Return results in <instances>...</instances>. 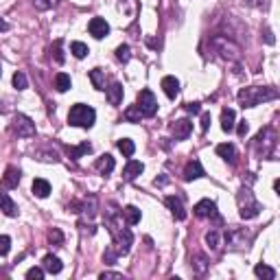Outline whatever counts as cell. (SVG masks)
<instances>
[{"label": "cell", "mask_w": 280, "mask_h": 280, "mask_svg": "<svg viewBox=\"0 0 280 280\" xmlns=\"http://www.w3.org/2000/svg\"><path fill=\"white\" fill-rule=\"evenodd\" d=\"M274 99H278V90L272 88V85H252V88L239 90L241 108H256L263 101H274Z\"/></svg>", "instance_id": "obj_1"}, {"label": "cell", "mask_w": 280, "mask_h": 280, "mask_svg": "<svg viewBox=\"0 0 280 280\" xmlns=\"http://www.w3.org/2000/svg\"><path fill=\"white\" fill-rule=\"evenodd\" d=\"M237 203H239V215H241V219H254L261 215V210H263V206L256 201V197H254L249 186H243L239 191Z\"/></svg>", "instance_id": "obj_2"}, {"label": "cell", "mask_w": 280, "mask_h": 280, "mask_svg": "<svg viewBox=\"0 0 280 280\" xmlns=\"http://www.w3.org/2000/svg\"><path fill=\"white\" fill-rule=\"evenodd\" d=\"M96 120V112L85 103H77L73 105L68 112V123L75 127H83V129H90Z\"/></svg>", "instance_id": "obj_3"}, {"label": "cell", "mask_w": 280, "mask_h": 280, "mask_svg": "<svg viewBox=\"0 0 280 280\" xmlns=\"http://www.w3.org/2000/svg\"><path fill=\"white\" fill-rule=\"evenodd\" d=\"M254 147H256V154L261 158H272L274 149H276V131L272 127H263L254 138Z\"/></svg>", "instance_id": "obj_4"}, {"label": "cell", "mask_w": 280, "mask_h": 280, "mask_svg": "<svg viewBox=\"0 0 280 280\" xmlns=\"http://www.w3.org/2000/svg\"><path fill=\"white\" fill-rule=\"evenodd\" d=\"M110 223V232L114 234V247L116 252H119V256L120 254H127L131 249V243H134V237H131V232L127 230V228H119L114 221H108Z\"/></svg>", "instance_id": "obj_5"}, {"label": "cell", "mask_w": 280, "mask_h": 280, "mask_svg": "<svg viewBox=\"0 0 280 280\" xmlns=\"http://www.w3.org/2000/svg\"><path fill=\"white\" fill-rule=\"evenodd\" d=\"M11 134L18 138H33L35 136V123L29 116L24 114H16L11 120Z\"/></svg>", "instance_id": "obj_6"}, {"label": "cell", "mask_w": 280, "mask_h": 280, "mask_svg": "<svg viewBox=\"0 0 280 280\" xmlns=\"http://www.w3.org/2000/svg\"><path fill=\"white\" fill-rule=\"evenodd\" d=\"M138 110L142 112V116H156L158 112V101L151 90H140L138 92Z\"/></svg>", "instance_id": "obj_7"}, {"label": "cell", "mask_w": 280, "mask_h": 280, "mask_svg": "<svg viewBox=\"0 0 280 280\" xmlns=\"http://www.w3.org/2000/svg\"><path fill=\"white\" fill-rule=\"evenodd\" d=\"M193 212H195V217L200 219H210V217H219L217 215V203L212 200H201L195 203V208H193Z\"/></svg>", "instance_id": "obj_8"}, {"label": "cell", "mask_w": 280, "mask_h": 280, "mask_svg": "<svg viewBox=\"0 0 280 280\" xmlns=\"http://www.w3.org/2000/svg\"><path fill=\"white\" fill-rule=\"evenodd\" d=\"M88 31H90V35H92V38L103 40L105 35L110 33V24L105 22L103 18H92V20H90V24H88Z\"/></svg>", "instance_id": "obj_9"}, {"label": "cell", "mask_w": 280, "mask_h": 280, "mask_svg": "<svg viewBox=\"0 0 280 280\" xmlns=\"http://www.w3.org/2000/svg\"><path fill=\"white\" fill-rule=\"evenodd\" d=\"M164 203H166V208L171 210V215L177 219V221H184L186 219V210H184V203H182V200L180 197H175V195H169L164 200Z\"/></svg>", "instance_id": "obj_10"}, {"label": "cell", "mask_w": 280, "mask_h": 280, "mask_svg": "<svg viewBox=\"0 0 280 280\" xmlns=\"http://www.w3.org/2000/svg\"><path fill=\"white\" fill-rule=\"evenodd\" d=\"M191 131H193V123H191V120H186V119L175 120V123L171 125V134L175 136V140L188 138V136H191Z\"/></svg>", "instance_id": "obj_11"}, {"label": "cell", "mask_w": 280, "mask_h": 280, "mask_svg": "<svg viewBox=\"0 0 280 280\" xmlns=\"http://www.w3.org/2000/svg\"><path fill=\"white\" fill-rule=\"evenodd\" d=\"M201 175H206L203 173V166L200 160H191L188 164L184 166V182H193V180H200Z\"/></svg>", "instance_id": "obj_12"}, {"label": "cell", "mask_w": 280, "mask_h": 280, "mask_svg": "<svg viewBox=\"0 0 280 280\" xmlns=\"http://www.w3.org/2000/svg\"><path fill=\"white\" fill-rule=\"evenodd\" d=\"M142 171H145V164H142V162L129 160V162H127V166L123 169V177H125L127 182H131V180H136V177H138Z\"/></svg>", "instance_id": "obj_13"}, {"label": "cell", "mask_w": 280, "mask_h": 280, "mask_svg": "<svg viewBox=\"0 0 280 280\" xmlns=\"http://www.w3.org/2000/svg\"><path fill=\"white\" fill-rule=\"evenodd\" d=\"M217 156L223 158L226 162H230V164H234V162H237V147L230 145V142L217 145Z\"/></svg>", "instance_id": "obj_14"}, {"label": "cell", "mask_w": 280, "mask_h": 280, "mask_svg": "<svg viewBox=\"0 0 280 280\" xmlns=\"http://www.w3.org/2000/svg\"><path fill=\"white\" fill-rule=\"evenodd\" d=\"M20 184V169L16 166H7L2 175V188H16Z\"/></svg>", "instance_id": "obj_15"}, {"label": "cell", "mask_w": 280, "mask_h": 280, "mask_svg": "<svg viewBox=\"0 0 280 280\" xmlns=\"http://www.w3.org/2000/svg\"><path fill=\"white\" fill-rule=\"evenodd\" d=\"M0 210H2L7 217H16V215H18L16 201H13L11 197H9L7 193H2V191H0Z\"/></svg>", "instance_id": "obj_16"}, {"label": "cell", "mask_w": 280, "mask_h": 280, "mask_svg": "<svg viewBox=\"0 0 280 280\" xmlns=\"http://www.w3.org/2000/svg\"><path fill=\"white\" fill-rule=\"evenodd\" d=\"M162 90H164V94L169 96V99H175V96L180 94V81L169 75V77L162 79Z\"/></svg>", "instance_id": "obj_17"}, {"label": "cell", "mask_w": 280, "mask_h": 280, "mask_svg": "<svg viewBox=\"0 0 280 280\" xmlns=\"http://www.w3.org/2000/svg\"><path fill=\"white\" fill-rule=\"evenodd\" d=\"M105 96H108V101L112 105H119L120 101H123V85H120L119 81H114L110 88H105Z\"/></svg>", "instance_id": "obj_18"}, {"label": "cell", "mask_w": 280, "mask_h": 280, "mask_svg": "<svg viewBox=\"0 0 280 280\" xmlns=\"http://www.w3.org/2000/svg\"><path fill=\"white\" fill-rule=\"evenodd\" d=\"M114 166H116V162H114V158H112L110 154L101 156L99 160H96V171H99L101 175H110V173L114 171Z\"/></svg>", "instance_id": "obj_19"}, {"label": "cell", "mask_w": 280, "mask_h": 280, "mask_svg": "<svg viewBox=\"0 0 280 280\" xmlns=\"http://www.w3.org/2000/svg\"><path fill=\"white\" fill-rule=\"evenodd\" d=\"M42 263H44V272H48V274H59L64 269L62 261H59L57 256H53V254H46Z\"/></svg>", "instance_id": "obj_20"}, {"label": "cell", "mask_w": 280, "mask_h": 280, "mask_svg": "<svg viewBox=\"0 0 280 280\" xmlns=\"http://www.w3.org/2000/svg\"><path fill=\"white\" fill-rule=\"evenodd\" d=\"M33 195L40 197V200H44V197L50 195V184L46 180H42V177H38V180H33Z\"/></svg>", "instance_id": "obj_21"}, {"label": "cell", "mask_w": 280, "mask_h": 280, "mask_svg": "<svg viewBox=\"0 0 280 280\" xmlns=\"http://www.w3.org/2000/svg\"><path fill=\"white\" fill-rule=\"evenodd\" d=\"M234 119H237V114H234V110H230V108L221 110V129L230 134V131L234 129Z\"/></svg>", "instance_id": "obj_22"}, {"label": "cell", "mask_w": 280, "mask_h": 280, "mask_svg": "<svg viewBox=\"0 0 280 280\" xmlns=\"http://www.w3.org/2000/svg\"><path fill=\"white\" fill-rule=\"evenodd\" d=\"M85 154H92V145H90V142H81L79 147H68V156L73 158V160H79V158H83Z\"/></svg>", "instance_id": "obj_23"}, {"label": "cell", "mask_w": 280, "mask_h": 280, "mask_svg": "<svg viewBox=\"0 0 280 280\" xmlns=\"http://www.w3.org/2000/svg\"><path fill=\"white\" fill-rule=\"evenodd\" d=\"M254 274H256L258 278H263V280H274L276 278V269L269 267V265H265V263H258L256 267H254Z\"/></svg>", "instance_id": "obj_24"}, {"label": "cell", "mask_w": 280, "mask_h": 280, "mask_svg": "<svg viewBox=\"0 0 280 280\" xmlns=\"http://www.w3.org/2000/svg\"><path fill=\"white\" fill-rule=\"evenodd\" d=\"M123 217H125V221L129 223V226H136V223L140 221V210L136 206H125L123 208Z\"/></svg>", "instance_id": "obj_25"}, {"label": "cell", "mask_w": 280, "mask_h": 280, "mask_svg": "<svg viewBox=\"0 0 280 280\" xmlns=\"http://www.w3.org/2000/svg\"><path fill=\"white\" fill-rule=\"evenodd\" d=\"M70 85H73V79H70V75L59 73L57 77H55V88H57V92H66V90H70Z\"/></svg>", "instance_id": "obj_26"}, {"label": "cell", "mask_w": 280, "mask_h": 280, "mask_svg": "<svg viewBox=\"0 0 280 280\" xmlns=\"http://www.w3.org/2000/svg\"><path fill=\"white\" fill-rule=\"evenodd\" d=\"M90 81L94 83L96 90H105V73L101 68H94L90 70Z\"/></svg>", "instance_id": "obj_27"}, {"label": "cell", "mask_w": 280, "mask_h": 280, "mask_svg": "<svg viewBox=\"0 0 280 280\" xmlns=\"http://www.w3.org/2000/svg\"><path fill=\"white\" fill-rule=\"evenodd\" d=\"M116 147H119V151L123 156H127V158H131V156H134V151H136L134 140H129V138H120L119 142H116Z\"/></svg>", "instance_id": "obj_28"}, {"label": "cell", "mask_w": 280, "mask_h": 280, "mask_svg": "<svg viewBox=\"0 0 280 280\" xmlns=\"http://www.w3.org/2000/svg\"><path fill=\"white\" fill-rule=\"evenodd\" d=\"M142 119V112L138 110V105H129V108L125 110V120L127 123H140Z\"/></svg>", "instance_id": "obj_29"}, {"label": "cell", "mask_w": 280, "mask_h": 280, "mask_svg": "<svg viewBox=\"0 0 280 280\" xmlns=\"http://www.w3.org/2000/svg\"><path fill=\"white\" fill-rule=\"evenodd\" d=\"M70 53H73V55H75V57H77V59H83L85 55L90 53V48L85 46L83 42H73V44H70Z\"/></svg>", "instance_id": "obj_30"}, {"label": "cell", "mask_w": 280, "mask_h": 280, "mask_svg": "<svg viewBox=\"0 0 280 280\" xmlns=\"http://www.w3.org/2000/svg\"><path fill=\"white\" fill-rule=\"evenodd\" d=\"M116 59H119V62H123V64H127L131 59V48L127 46V44H120V46L116 48Z\"/></svg>", "instance_id": "obj_31"}, {"label": "cell", "mask_w": 280, "mask_h": 280, "mask_svg": "<svg viewBox=\"0 0 280 280\" xmlns=\"http://www.w3.org/2000/svg\"><path fill=\"white\" fill-rule=\"evenodd\" d=\"M62 40H57V42L53 44V48H50V53H53V57H55V62L57 64H64V53H62Z\"/></svg>", "instance_id": "obj_32"}, {"label": "cell", "mask_w": 280, "mask_h": 280, "mask_svg": "<svg viewBox=\"0 0 280 280\" xmlns=\"http://www.w3.org/2000/svg\"><path fill=\"white\" fill-rule=\"evenodd\" d=\"M27 85H29V81H27V77H24V73L13 75V88L16 90H27Z\"/></svg>", "instance_id": "obj_33"}, {"label": "cell", "mask_w": 280, "mask_h": 280, "mask_svg": "<svg viewBox=\"0 0 280 280\" xmlns=\"http://www.w3.org/2000/svg\"><path fill=\"white\" fill-rule=\"evenodd\" d=\"M48 241L53 243V245H62V243H64V234H62V230L53 228V230L48 232Z\"/></svg>", "instance_id": "obj_34"}, {"label": "cell", "mask_w": 280, "mask_h": 280, "mask_svg": "<svg viewBox=\"0 0 280 280\" xmlns=\"http://www.w3.org/2000/svg\"><path fill=\"white\" fill-rule=\"evenodd\" d=\"M55 2H57V0H33V4H35L38 11H48V9L55 7Z\"/></svg>", "instance_id": "obj_35"}, {"label": "cell", "mask_w": 280, "mask_h": 280, "mask_svg": "<svg viewBox=\"0 0 280 280\" xmlns=\"http://www.w3.org/2000/svg\"><path fill=\"white\" fill-rule=\"evenodd\" d=\"M206 243H208V247L210 249H217L219 247V232L217 230H210L206 234Z\"/></svg>", "instance_id": "obj_36"}, {"label": "cell", "mask_w": 280, "mask_h": 280, "mask_svg": "<svg viewBox=\"0 0 280 280\" xmlns=\"http://www.w3.org/2000/svg\"><path fill=\"white\" fill-rule=\"evenodd\" d=\"M9 249H11V239H9L7 234H2V237H0V256H7Z\"/></svg>", "instance_id": "obj_37"}, {"label": "cell", "mask_w": 280, "mask_h": 280, "mask_svg": "<svg viewBox=\"0 0 280 280\" xmlns=\"http://www.w3.org/2000/svg\"><path fill=\"white\" fill-rule=\"evenodd\" d=\"M116 258H119V252H116L114 247H108V249H105V254H103V261H105V263H108V265H114Z\"/></svg>", "instance_id": "obj_38"}, {"label": "cell", "mask_w": 280, "mask_h": 280, "mask_svg": "<svg viewBox=\"0 0 280 280\" xmlns=\"http://www.w3.org/2000/svg\"><path fill=\"white\" fill-rule=\"evenodd\" d=\"M27 278L29 280H42L44 278V269L42 267H31L27 272Z\"/></svg>", "instance_id": "obj_39"}, {"label": "cell", "mask_w": 280, "mask_h": 280, "mask_svg": "<svg viewBox=\"0 0 280 280\" xmlns=\"http://www.w3.org/2000/svg\"><path fill=\"white\" fill-rule=\"evenodd\" d=\"M206 256H201V254H197V256H195V263H193V265H195V269H197V272H203V269H206Z\"/></svg>", "instance_id": "obj_40"}, {"label": "cell", "mask_w": 280, "mask_h": 280, "mask_svg": "<svg viewBox=\"0 0 280 280\" xmlns=\"http://www.w3.org/2000/svg\"><path fill=\"white\" fill-rule=\"evenodd\" d=\"M186 112L188 114H201V103H186Z\"/></svg>", "instance_id": "obj_41"}, {"label": "cell", "mask_w": 280, "mask_h": 280, "mask_svg": "<svg viewBox=\"0 0 280 280\" xmlns=\"http://www.w3.org/2000/svg\"><path fill=\"white\" fill-rule=\"evenodd\" d=\"M247 131H249V125H247V120H241V123H239V127H237V134L241 136H247Z\"/></svg>", "instance_id": "obj_42"}, {"label": "cell", "mask_w": 280, "mask_h": 280, "mask_svg": "<svg viewBox=\"0 0 280 280\" xmlns=\"http://www.w3.org/2000/svg\"><path fill=\"white\" fill-rule=\"evenodd\" d=\"M210 114H208V112H203V114H201V131H206L208 129V127H210Z\"/></svg>", "instance_id": "obj_43"}, {"label": "cell", "mask_w": 280, "mask_h": 280, "mask_svg": "<svg viewBox=\"0 0 280 280\" xmlns=\"http://www.w3.org/2000/svg\"><path fill=\"white\" fill-rule=\"evenodd\" d=\"M105 278H123V274H119V272H103V274H101V280H105Z\"/></svg>", "instance_id": "obj_44"}, {"label": "cell", "mask_w": 280, "mask_h": 280, "mask_svg": "<svg viewBox=\"0 0 280 280\" xmlns=\"http://www.w3.org/2000/svg\"><path fill=\"white\" fill-rule=\"evenodd\" d=\"M166 182H169V177H166V175H162V177H156V186H164Z\"/></svg>", "instance_id": "obj_45"}, {"label": "cell", "mask_w": 280, "mask_h": 280, "mask_svg": "<svg viewBox=\"0 0 280 280\" xmlns=\"http://www.w3.org/2000/svg\"><path fill=\"white\" fill-rule=\"evenodd\" d=\"M7 29H9V24H7V22H4V20H2V18H0V31H7Z\"/></svg>", "instance_id": "obj_46"}, {"label": "cell", "mask_w": 280, "mask_h": 280, "mask_svg": "<svg viewBox=\"0 0 280 280\" xmlns=\"http://www.w3.org/2000/svg\"><path fill=\"white\" fill-rule=\"evenodd\" d=\"M0 75H2V68H0Z\"/></svg>", "instance_id": "obj_47"}]
</instances>
